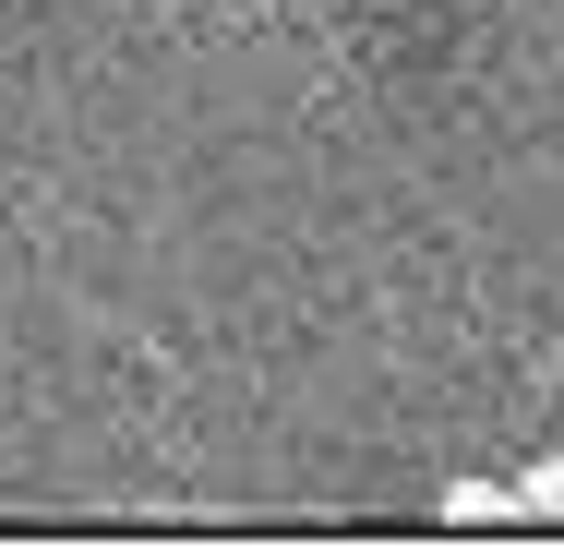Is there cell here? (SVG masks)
Masks as SVG:
<instances>
[{
	"instance_id": "obj_1",
	"label": "cell",
	"mask_w": 564,
	"mask_h": 552,
	"mask_svg": "<svg viewBox=\"0 0 564 552\" xmlns=\"http://www.w3.org/2000/svg\"><path fill=\"white\" fill-rule=\"evenodd\" d=\"M445 517H529V505H517V480H456Z\"/></svg>"
},
{
	"instance_id": "obj_2",
	"label": "cell",
	"mask_w": 564,
	"mask_h": 552,
	"mask_svg": "<svg viewBox=\"0 0 564 552\" xmlns=\"http://www.w3.org/2000/svg\"><path fill=\"white\" fill-rule=\"evenodd\" d=\"M517 505H529V517H564V456H541V468L517 480Z\"/></svg>"
}]
</instances>
